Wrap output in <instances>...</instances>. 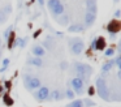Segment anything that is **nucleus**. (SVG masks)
Masks as SVG:
<instances>
[{"label": "nucleus", "instance_id": "11", "mask_svg": "<svg viewBox=\"0 0 121 107\" xmlns=\"http://www.w3.org/2000/svg\"><path fill=\"white\" fill-rule=\"evenodd\" d=\"M31 51H33V54L35 55V57H42L43 55L46 54V50L43 48L40 44H34L33 48H31Z\"/></svg>", "mask_w": 121, "mask_h": 107}, {"label": "nucleus", "instance_id": "6", "mask_svg": "<svg viewBox=\"0 0 121 107\" xmlns=\"http://www.w3.org/2000/svg\"><path fill=\"white\" fill-rule=\"evenodd\" d=\"M37 90L38 91L34 94V97L38 101H47V99H50V89L47 86H40Z\"/></svg>", "mask_w": 121, "mask_h": 107}, {"label": "nucleus", "instance_id": "33", "mask_svg": "<svg viewBox=\"0 0 121 107\" xmlns=\"http://www.w3.org/2000/svg\"><path fill=\"white\" fill-rule=\"evenodd\" d=\"M109 37H111L112 39H115V38H116V34H109Z\"/></svg>", "mask_w": 121, "mask_h": 107}, {"label": "nucleus", "instance_id": "31", "mask_svg": "<svg viewBox=\"0 0 121 107\" xmlns=\"http://www.w3.org/2000/svg\"><path fill=\"white\" fill-rule=\"evenodd\" d=\"M38 3H39V5H44V0H38Z\"/></svg>", "mask_w": 121, "mask_h": 107}, {"label": "nucleus", "instance_id": "25", "mask_svg": "<svg viewBox=\"0 0 121 107\" xmlns=\"http://www.w3.org/2000/svg\"><path fill=\"white\" fill-rule=\"evenodd\" d=\"M113 55H115V50L113 48H108L105 51V56H113Z\"/></svg>", "mask_w": 121, "mask_h": 107}, {"label": "nucleus", "instance_id": "5", "mask_svg": "<svg viewBox=\"0 0 121 107\" xmlns=\"http://www.w3.org/2000/svg\"><path fill=\"white\" fill-rule=\"evenodd\" d=\"M70 85H72V88H73V93L78 94V95H81V94L85 93V84L82 80L74 77L73 80L70 81Z\"/></svg>", "mask_w": 121, "mask_h": 107}, {"label": "nucleus", "instance_id": "1", "mask_svg": "<svg viewBox=\"0 0 121 107\" xmlns=\"http://www.w3.org/2000/svg\"><path fill=\"white\" fill-rule=\"evenodd\" d=\"M73 72L76 73V77L83 81V84L87 82V80L90 78V76L92 74V67L86 63H79L76 61L73 63Z\"/></svg>", "mask_w": 121, "mask_h": 107}, {"label": "nucleus", "instance_id": "30", "mask_svg": "<svg viewBox=\"0 0 121 107\" xmlns=\"http://www.w3.org/2000/svg\"><path fill=\"white\" fill-rule=\"evenodd\" d=\"M120 9H118V10H116V13H115V16H116V17H117V20H118V17H120Z\"/></svg>", "mask_w": 121, "mask_h": 107}, {"label": "nucleus", "instance_id": "10", "mask_svg": "<svg viewBox=\"0 0 121 107\" xmlns=\"http://www.w3.org/2000/svg\"><path fill=\"white\" fill-rule=\"evenodd\" d=\"M95 20H96V14H92V13L90 12H86V14H85V26H87V28H90V26L94 25Z\"/></svg>", "mask_w": 121, "mask_h": 107}, {"label": "nucleus", "instance_id": "13", "mask_svg": "<svg viewBox=\"0 0 121 107\" xmlns=\"http://www.w3.org/2000/svg\"><path fill=\"white\" fill-rule=\"evenodd\" d=\"M64 98V94L61 93L60 90H52L50 91V99H53V101H61Z\"/></svg>", "mask_w": 121, "mask_h": 107}, {"label": "nucleus", "instance_id": "29", "mask_svg": "<svg viewBox=\"0 0 121 107\" xmlns=\"http://www.w3.org/2000/svg\"><path fill=\"white\" fill-rule=\"evenodd\" d=\"M91 50H95V39H92L91 42Z\"/></svg>", "mask_w": 121, "mask_h": 107}, {"label": "nucleus", "instance_id": "4", "mask_svg": "<svg viewBox=\"0 0 121 107\" xmlns=\"http://www.w3.org/2000/svg\"><path fill=\"white\" fill-rule=\"evenodd\" d=\"M69 46H70V51L73 55H79L83 52V48H85V43L82 39L79 38H70L69 41Z\"/></svg>", "mask_w": 121, "mask_h": 107}, {"label": "nucleus", "instance_id": "21", "mask_svg": "<svg viewBox=\"0 0 121 107\" xmlns=\"http://www.w3.org/2000/svg\"><path fill=\"white\" fill-rule=\"evenodd\" d=\"M14 43H16V46L25 47V43H26V39H25V38H17L16 41H14Z\"/></svg>", "mask_w": 121, "mask_h": 107}, {"label": "nucleus", "instance_id": "12", "mask_svg": "<svg viewBox=\"0 0 121 107\" xmlns=\"http://www.w3.org/2000/svg\"><path fill=\"white\" fill-rule=\"evenodd\" d=\"M105 48V41L103 37H100V38H95V50H98V51H102V50Z\"/></svg>", "mask_w": 121, "mask_h": 107}, {"label": "nucleus", "instance_id": "3", "mask_svg": "<svg viewBox=\"0 0 121 107\" xmlns=\"http://www.w3.org/2000/svg\"><path fill=\"white\" fill-rule=\"evenodd\" d=\"M24 85L27 90H37L42 86V81L31 74H24Z\"/></svg>", "mask_w": 121, "mask_h": 107}, {"label": "nucleus", "instance_id": "15", "mask_svg": "<svg viewBox=\"0 0 121 107\" xmlns=\"http://www.w3.org/2000/svg\"><path fill=\"white\" fill-rule=\"evenodd\" d=\"M83 25H81V23H74V25H70L68 28V31L69 33H81V31H83Z\"/></svg>", "mask_w": 121, "mask_h": 107}, {"label": "nucleus", "instance_id": "20", "mask_svg": "<svg viewBox=\"0 0 121 107\" xmlns=\"http://www.w3.org/2000/svg\"><path fill=\"white\" fill-rule=\"evenodd\" d=\"M66 107H85V106H83V102H82L81 99H76V101H73L72 103H69Z\"/></svg>", "mask_w": 121, "mask_h": 107}, {"label": "nucleus", "instance_id": "2", "mask_svg": "<svg viewBox=\"0 0 121 107\" xmlns=\"http://www.w3.org/2000/svg\"><path fill=\"white\" fill-rule=\"evenodd\" d=\"M95 88H96V93L100 98L107 101V102H111V91H109V89H108L107 81H105L104 78L103 77L98 78L96 82H95Z\"/></svg>", "mask_w": 121, "mask_h": 107}, {"label": "nucleus", "instance_id": "16", "mask_svg": "<svg viewBox=\"0 0 121 107\" xmlns=\"http://www.w3.org/2000/svg\"><path fill=\"white\" fill-rule=\"evenodd\" d=\"M27 64L35 65V67H42L43 65V59L42 57H30V59H27Z\"/></svg>", "mask_w": 121, "mask_h": 107}, {"label": "nucleus", "instance_id": "7", "mask_svg": "<svg viewBox=\"0 0 121 107\" xmlns=\"http://www.w3.org/2000/svg\"><path fill=\"white\" fill-rule=\"evenodd\" d=\"M121 29V22L120 20L115 18V20H111V22L107 25V31L109 34H117Z\"/></svg>", "mask_w": 121, "mask_h": 107}, {"label": "nucleus", "instance_id": "23", "mask_svg": "<svg viewBox=\"0 0 121 107\" xmlns=\"http://www.w3.org/2000/svg\"><path fill=\"white\" fill-rule=\"evenodd\" d=\"M64 97H66V98H69V99H73V98H74V93H73V90L68 89V90L65 91V95H64Z\"/></svg>", "mask_w": 121, "mask_h": 107}, {"label": "nucleus", "instance_id": "35", "mask_svg": "<svg viewBox=\"0 0 121 107\" xmlns=\"http://www.w3.org/2000/svg\"><path fill=\"white\" fill-rule=\"evenodd\" d=\"M0 56H1V51H0Z\"/></svg>", "mask_w": 121, "mask_h": 107}, {"label": "nucleus", "instance_id": "9", "mask_svg": "<svg viewBox=\"0 0 121 107\" xmlns=\"http://www.w3.org/2000/svg\"><path fill=\"white\" fill-rule=\"evenodd\" d=\"M86 8H87V12L92 13V14H96V12H98L96 0H86Z\"/></svg>", "mask_w": 121, "mask_h": 107}, {"label": "nucleus", "instance_id": "22", "mask_svg": "<svg viewBox=\"0 0 121 107\" xmlns=\"http://www.w3.org/2000/svg\"><path fill=\"white\" fill-rule=\"evenodd\" d=\"M82 102H83V106H86V107H94L95 106V102L91 101V99H85Z\"/></svg>", "mask_w": 121, "mask_h": 107}, {"label": "nucleus", "instance_id": "19", "mask_svg": "<svg viewBox=\"0 0 121 107\" xmlns=\"http://www.w3.org/2000/svg\"><path fill=\"white\" fill-rule=\"evenodd\" d=\"M59 4H61L60 0H48V1H47V7H48V9H50V10H52L53 8H56Z\"/></svg>", "mask_w": 121, "mask_h": 107}, {"label": "nucleus", "instance_id": "14", "mask_svg": "<svg viewBox=\"0 0 121 107\" xmlns=\"http://www.w3.org/2000/svg\"><path fill=\"white\" fill-rule=\"evenodd\" d=\"M64 10H65V8H64L63 4H59L56 8H53L52 10H51V13H52L53 17H59V16L64 14Z\"/></svg>", "mask_w": 121, "mask_h": 107}, {"label": "nucleus", "instance_id": "8", "mask_svg": "<svg viewBox=\"0 0 121 107\" xmlns=\"http://www.w3.org/2000/svg\"><path fill=\"white\" fill-rule=\"evenodd\" d=\"M42 47L44 50L52 51V50H55V47H56V41L52 38V37H48V38H46V41L43 42V46Z\"/></svg>", "mask_w": 121, "mask_h": 107}, {"label": "nucleus", "instance_id": "17", "mask_svg": "<svg viewBox=\"0 0 121 107\" xmlns=\"http://www.w3.org/2000/svg\"><path fill=\"white\" fill-rule=\"evenodd\" d=\"M113 60H109V61H107V63H104L103 64V67H102V72H103V76H105L109 70H112V68H113Z\"/></svg>", "mask_w": 121, "mask_h": 107}, {"label": "nucleus", "instance_id": "24", "mask_svg": "<svg viewBox=\"0 0 121 107\" xmlns=\"http://www.w3.org/2000/svg\"><path fill=\"white\" fill-rule=\"evenodd\" d=\"M113 64L117 65V67L120 68V67H121V56H117V57H116V59L113 60Z\"/></svg>", "mask_w": 121, "mask_h": 107}, {"label": "nucleus", "instance_id": "27", "mask_svg": "<svg viewBox=\"0 0 121 107\" xmlns=\"http://www.w3.org/2000/svg\"><path fill=\"white\" fill-rule=\"evenodd\" d=\"M12 103H13V102H12V99H11V98H7V97H5V104H8V106H11Z\"/></svg>", "mask_w": 121, "mask_h": 107}, {"label": "nucleus", "instance_id": "26", "mask_svg": "<svg viewBox=\"0 0 121 107\" xmlns=\"http://www.w3.org/2000/svg\"><path fill=\"white\" fill-rule=\"evenodd\" d=\"M9 65V59H4L3 60V67H8Z\"/></svg>", "mask_w": 121, "mask_h": 107}, {"label": "nucleus", "instance_id": "36", "mask_svg": "<svg viewBox=\"0 0 121 107\" xmlns=\"http://www.w3.org/2000/svg\"><path fill=\"white\" fill-rule=\"evenodd\" d=\"M0 91H1V88H0Z\"/></svg>", "mask_w": 121, "mask_h": 107}, {"label": "nucleus", "instance_id": "34", "mask_svg": "<svg viewBox=\"0 0 121 107\" xmlns=\"http://www.w3.org/2000/svg\"><path fill=\"white\" fill-rule=\"evenodd\" d=\"M0 46H1V39H0Z\"/></svg>", "mask_w": 121, "mask_h": 107}, {"label": "nucleus", "instance_id": "32", "mask_svg": "<svg viewBox=\"0 0 121 107\" xmlns=\"http://www.w3.org/2000/svg\"><path fill=\"white\" fill-rule=\"evenodd\" d=\"M7 69V67H3V68H0V73H1V72H4V70H5Z\"/></svg>", "mask_w": 121, "mask_h": 107}, {"label": "nucleus", "instance_id": "28", "mask_svg": "<svg viewBox=\"0 0 121 107\" xmlns=\"http://www.w3.org/2000/svg\"><path fill=\"white\" fill-rule=\"evenodd\" d=\"M66 67H68V63H66V61L61 63V69H63V70H65V69H66Z\"/></svg>", "mask_w": 121, "mask_h": 107}, {"label": "nucleus", "instance_id": "18", "mask_svg": "<svg viewBox=\"0 0 121 107\" xmlns=\"http://www.w3.org/2000/svg\"><path fill=\"white\" fill-rule=\"evenodd\" d=\"M56 22H57L59 25H61V26H66V25H68V22H69V16L68 14L59 16V17L56 18Z\"/></svg>", "mask_w": 121, "mask_h": 107}]
</instances>
